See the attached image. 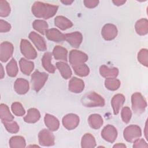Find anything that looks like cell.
<instances>
[{
    "label": "cell",
    "mask_w": 148,
    "mask_h": 148,
    "mask_svg": "<svg viewBox=\"0 0 148 148\" xmlns=\"http://www.w3.org/2000/svg\"><path fill=\"white\" fill-rule=\"evenodd\" d=\"M58 9L57 5L36 1L32 5L31 10L36 17L49 19L56 14Z\"/></svg>",
    "instance_id": "obj_1"
},
{
    "label": "cell",
    "mask_w": 148,
    "mask_h": 148,
    "mask_svg": "<svg viewBox=\"0 0 148 148\" xmlns=\"http://www.w3.org/2000/svg\"><path fill=\"white\" fill-rule=\"evenodd\" d=\"M81 102L86 107H102L105 105V100L102 96L95 92H90L83 96Z\"/></svg>",
    "instance_id": "obj_2"
},
{
    "label": "cell",
    "mask_w": 148,
    "mask_h": 148,
    "mask_svg": "<svg viewBox=\"0 0 148 148\" xmlns=\"http://www.w3.org/2000/svg\"><path fill=\"white\" fill-rule=\"evenodd\" d=\"M48 74L45 72H40L35 71L31 75V84L32 89L36 92H39L45 85L48 79Z\"/></svg>",
    "instance_id": "obj_3"
},
{
    "label": "cell",
    "mask_w": 148,
    "mask_h": 148,
    "mask_svg": "<svg viewBox=\"0 0 148 148\" xmlns=\"http://www.w3.org/2000/svg\"><path fill=\"white\" fill-rule=\"evenodd\" d=\"M132 109L136 114H141L145 112L147 103L142 95L138 92H135L131 97Z\"/></svg>",
    "instance_id": "obj_4"
},
{
    "label": "cell",
    "mask_w": 148,
    "mask_h": 148,
    "mask_svg": "<svg viewBox=\"0 0 148 148\" xmlns=\"http://www.w3.org/2000/svg\"><path fill=\"white\" fill-rule=\"evenodd\" d=\"M142 135L140 128L136 125L127 126L124 130L123 136L125 140L128 142H134Z\"/></svg>",
    "instance_id": "obj_5"
},
{
    "label": "cell",
    "mask_w": 148,
    "mask_h": 148,
    "mask_svg": "<svg viewBox=\"0 0 148 148\" xmlns=\"http://www.w3.org/2000/svg\"><path fill=\"white\" fill-rule=\"evenodd\" d=\"M88 60V56L83 51L72 50L69 54V61L72 66L85 64Z\"/></svg>",
    "instance_id": "obj_6"
},
{
    "label": "cell",
    "mask_w": 148,
    "mask_h": 148,
    "mask_svg": "<svg viewBox=\"0 0 148 148\" xmlns=\"http://www.w3.org/2000/svg\"><path fill=\"white\" fill-rule=\"evenodd\" d=\"M20 50L22 54L27 59L34 60L37 57V52L31 44L26 39H21L20 42Z\"/></svg>",
    "instance_id": "obj_7"
},
{
    "label": "cell",
    "mask_w": 148,
    "mask_h": 148,
    "mask_svg": "<svg viewBox=\"0 0 148 148\" xmlns=\"http://www.w3.org/2000/svg\"><path fill=\"white\" fill-rule=\"evenodd\" d=\"M39 144L43 146H51L54 145V136L49 130L43 129L38 134Z\"/></svg>",
    "instance_id": "obj_8"
},
{
    "label": "cell",
    "mask_w": 148,
    "mask_h": 148,
    "mask_svg": "<svg viewBox=\"0 0 148 148\" xmlns=\"http://www.w3.org/2000/svg\"><path fill=\"white\" fill-rule=\"evenodd\" d=\"M14 51L13 45L9 42H3L0 45V60L5 62L12 57Z\"/></svg>",
    "instance_id": "obj_9"
},
{
    "label": "cell",
    "mask_w": 148,
    "mask_h": 148,
    "mask_svg": "<svg viewBox=\"0 0 148 148\" xmlns=\"http://www.w3.org/2000/svg\"><path fill=\"white\" fill-rule=\"evenodd\" d=\"M101 136L105 140L110 143H113L117 136V130L112 125L108 124L102 130Z\"/></svg>",
    "instance_id": "obj_10"
},
{
    "label": "cell",
    "mask_w": 148,
    "mask_h": 148,
    "mask_svg": "<svg viewBox=\"0 0 148 148\" xmlns=\"http://www.w3.org/2000/svg\"><path fill=\"white\" fill-rule=\"evenodd\" d=\"M64 127L68 130H72L77 127L79 123V117L77 115L70 113L65 115L62 120Z\"/></svg>",
    "instance_id": "obj_11"
},
{
    "label": "cell",
    "mask_w": 148,
    "mask_h": 148,
    "mask_svg": "<svg viewBox=\"0 0 148 148\" xmlns=\"http://www.w3.org/2000/svg\"><path fill=\"white\" fill-rule=\"evenodd\" d=\"M117 32V27L112 24H105L101 31L102 36L106 40H112L114 39L116 37Z\"/></svg>",
    "instance_id": "obj_12"
},
{
    "label": "cell",
    "mask_w": 148,
    "mask_h": 148,
    "mask_svg": "<svg viewBox=\"0 0 148 148\" xmlns=\"http://www.w3.org/2000/svg\"><path fill=\"white\" fill-rule=\"evenodd\" d=\"M28 37L39 51H43L47 50L46 41L40 35L32 31L29 33Z\"/></svg>",
    "instance_id": "obj_13"
},
{
    "label": "cell",
    "mask_w": 148,
    "mask_h": 148,
    "mask_svg": "<svg viewBox=\"0 0 148 148\" xmlns=\"http://www.w3.org/2000/svg\"><path fill=\"white\" fill-rule=\"evenodd\" d=\"M65 35V40H66L69 45L75 48H77L80 45L82 40V34L78 31L73 32L69 34H66Z\"/></svg>",
    "instance_id": "obj_14"
},
{
    "label": "cell",
    "mask_w": 148,
    "mask_h": 148,
    "mask_svg": "<svg viewBox=\"0 0 148 148\" xmlns=\"http://www.w3.org/2000/svg\"><path fill=\"white\" fill-rule=\"evenodd\" d=\"M45 35L49 40L55 42H61L65 40V34L56 28L48 29L46 30Z\"/></svg>",
    "instance_id": "obj_15"
},
{
    "label": "cell",
    "mask_w": 148,
    "mask_h": 148,
    "mask_svg": "<svg viewBox=\"0 0 148 148\" xmlns=\"http://www.w3.org/2000/svg\"><path fill=\"white\" fill-rule=\"evenodd\" d=\"M84 88V82L77 77H73L69 82V90L74 93L81 92Z\"/></svg>",
    "instance_id": "obj_16"
},
{
    "label": "cell",
    "mask_w": 148,
    "mask_h": 148,
    "mask_svg": "<svg viewBox=\"0 0 148 148\" xmlns=\"http://www.w3.org/2000/svg\"><path fill=\"white\" fill-rule=\"evenodd\" d=\"M29 83L24 79L18 78L14 82V88L15 91L18 94H25L29 90Z\"/></svg>",
    "instance_id": "obj_17"
},
{
    "label": "cell",
    "mask_w": 148,
    "mask_h": 148,
    "mask_svg": "<svg viewBox=\"0 0 148 148\" xmlns=\"http://www.w3.org/2000/svg\"><path fill=\"white\" fill-rule=\"evenodd\" d=\"M125 101V97L121 94H117L113 96L111 100V105L114 114H117Z\"/></svg>",
    "instance_id": "obj_18"
},
{
    "label": "cell",
    "mask_w": 148,
    "mask_h": 148,
    "mask_svg": "<svg viewBox=\"0 0 148 148\" xmlns=\"http://www.w3.org/2000/svg\"><path fill=\"white\" fill-rule=\"evenodd\" d=\"M44 121L46 126L51 131H57L60 126L58 120L54 116L50 114H46L44 117Z\"/></svg>",
    "instance_id": "obj_19"
},
{
    "label": "cell",
    "mask_w": 148,
    "mask_h": 148,
    "mask_svg": "<svg viewBox=\"0 0 148 148\" xmlns=\"http://www.w3.org/2000/svg\"><path fill=\"white\" fill-rule=\"evenodd\" d=\"M101 75L106 78H116L119 74V69L117 68H109L106 65H102L99 68Z\"/></svg>",
    "instance_id": "obj_20"
},
{
    "label": "cell",
    "mask_w": 148,
    "mask_h": 148,
    "mask_svg": "<svg viewBox=\"0 0 148 148\" xmlns=\"http://www.w3.org/2000/svg\"><path fill=\"white\" fill-rule=\"evenodd\" d=\"M52 54L50 52L45 53L42 58V64L43 68L48 72L53 73L56 71V67L51 64Z\"/></svg>",
    "instance_id": "obj_21"
},
{
    "label": "cell",
    "mask_w": 148,
    "mask_h": 148,
    "mask_svg": "<svg viewBox=\"0 0 148 148\" xmlns=\"http://www.w3.org/2000/svg\"><path fill=\"white\" fill-rule=\"evenodd\" d=\"M56 66L63 78L65 79H68L71 77L72 71L69 65L66 62L59 61L56 63Z\"/></svg>",
    "instance_id": "obj_22"
},
{
    "label": "cell",
    "mask_w": 148,
    "mask_h": 148,
    "mask_svg": "<svg viewBox=\"0 0 148 148\" xmlns=\"http://www.w3.org/2000/svg\"><path fill=\"white\" fill-rule=\"evenodd\" d=\"M55 25L62 30H65L73 26V23L67 18L62 16H58L54 19Z\"/></svg>",
    "instance_id": "obj_23"
},
{
    "label": "cell",
    "mask_w": 148,
    "mask_h": 148,
    "mask_svg": "<svg viewBox=\"0 0 148 148\" xmlns=\"http://www.w3.org/2000/svg\"><path fill=\"white\" fill-rule=\"evenodd\" d=\"M20 70L25 75H29L34 68V63L24 58H21L19 61Z\"/></svg>",
    "instance_id": "obj_24"
},
{
    "label": "cell",
    "mask_w": 148,
    "mask_h": 148,
    "mask_svg": "<svg viewBox=\"0 0 148 148\" xmlns=\"http://www.w3.org/2000/svg\"><path fill=\"white\" fill-rule=\"evenodd\" d=\"M0 117L3 123L14 120V116L10 113L8 106L4 103H1L0 105Z\"/></svg>",
    "instance_id": "obj_25"
},
{
    "label": "cell",
    "mask_w": 148,
    "mask_h": 148,
    "mask_svg": "<svg viewBox=\"0 0 148 148\" xmlns=\"http://www.w3.org/2000/svg\"><path fill=\"white\" fill-rule=\"evenodd\" d=\"M40 117L39 110L35 108H30L27 111V115L24 117V120L28 123H35L37 122Z\"/></svg>",
    "instance_id": "obj_26"
},
{
    "label": "cell",
    "mask_w": 148,
    "mask_h": 148,
    "mask_svg": "<svg viewBox=\"0 0 148 148\" xmlns=\"http://www.w3.org/2000/svg\"><path fill=\"white\" fill-rule=\"evenodd\" d=\"M53 55L56 60L67 61L68 51L65 48L61 46H56L54 47L53 50Z\"/></svg>",
    "instance_id": "obj_27"
},
{
    "label": "cell",
    "mask_w": 148,
    "mask_h": 148,
    "mask_svg": "<svg viewBox=\"0 0 148 148\" xmlns=\"http://www.w3.org/2000/svg\"><path fill=\"white\" fill-rule=\"evenodd\" d=\"M88 122L89 125L93 129H99L103 124V119L99 114H91L88 119Z\"/></svg>",
    "instance_id": "obj_28"
},
{
    "label": "cell",
    "mask_w": 148,
    "mask_h": 148,
    "mask_svg": "<svg viewBox=\"0 0 148 148\" xmlns=\"http://www.w3.org/2000/svg\"><path fill=\"white\" fill-rule=\"evenodd\" d=\"M135 28L136 33L140 35H145L148 32V21L146 18H141L136 21Z\"/></svg>",
    "instance_id": "obj_29"
},
{
    "label": "cell",
    "mask_w": 148,
    "mask_h": 148,
    "mask_svg": "<svg viewBox=\"0 0 148 148\" xmlns=\"http://www.w3.org/2000/svg\"><path fill=\"white\" fill-rule=\"evenodd\" d=\"M96 146L95 138L89 133L85 134L81 140V147L82 148H92Z\"/></svg>",
    "instance_id": "obj_30"
},
{
    "label": "cell",
    "mask_w": 148,
    "mask_h": 148,
    "mask_svg": "<svg viewBox=\"0 0 148 148\" xmlns=\"http://www.w3.org/2000/svg\"><path fill=\"white\" fill-rule=\"evenodd\" d=\"M9 146L11 148L16 147H25L26 146L25 140L23 136H14L9 140Z\"/></svg>",
    "instance_id": "obj_31"
},
{
    "label": "cell",
    "mask_w": 148,
    "mask_h": 148,
    "mask_svg": "<svg viewBox=\"0 0 148 148\" xmlns=\"http://www.w3.org/2000/svg\"><path fill=\"white\" fill-rule=\"evenodd\" d=\"M6 72L9 76L10 77H15L18 73V66L16 61L15 59L12 58L9 63L7 64L6 67Z\"/></svg>",
    "instance_id": "obj_32"
},
{
    "label": "cell",
    "mask_w": 148,
    "mask_h": 148,
    "mask_svg": "<svg viewBox=\"0 0 148 148\" xmlns=\"http://www.w3.org/2000/svg\"><path fill=\"white\" fill-rule=\"evenodd\" d=\"M33 28L39 33L44 35L48 29V24L47 22L42 20H35L32 23Z\"/></svg>",
    "instance_id": "obj_33"
},
{
    "label": "cell",
    "mask_w": 148,
    "mask_h": 148,
    "mask_svg": "<svg viewBox=\"0 0 148 148\" xmlns=\"http://www.w3.org/2000/svg\"><path fill=\"white\" fill-rule=\"evenodd\" d=\"M75 73L81 77H84L87 76L90 72V69L86 64L72 66Z\"/></svg>",
    "instance_id": "obj_34"
},
{
    "label": "cell",
    "mask_w": 148,
    "mask_h": 148,
    "mask_svg": "<svg viewBox=\"0 0 148 148\" xmlns=\"http://www.w3.org/2000/svg\"><path fill=\"white\" fill-rule=\"evenodd\" d=\"M120 81L116 78L106 79L105 81V87L111 91L117 90L120 86Z\"/></svg>",
    "instance_id": "obj_35"
},
{
    "label": "cell",
    "mask_w": 148,
    "mask_h": 148,
    "mask_svg": "<svg viewBox=\"0 0 148 148\" xmlns=\"http://www.w3.org/2000/svg\"><path fill=\"white\" fill-rule=\"evenodd\" d=\"M10 13V7L6 1H0V16L1 17H7Z\"/></svg>",
    "instance_id": "obj_36"
},
{
    "label": "cell",
    "mask_w": 148,
    "mask_h": 148,
    "mask_svg": "<svg viewBox=\"0 0 148 148\" xmlns=\"http://www.w3.org/2000/svg\"><path fill=\"white\" fill-rule=\"evenodd\" d=\"M11 109L14 114L17 116H23L25 114V111L23 105L20 102H15L13 103L11 106Z\"/></svg>",
    "instance_id": "obj_37"
},
{
    "label": "cell",
    "mask_w": 148,
    "mask_h": 148,
    "mask_svg": "<svg viewBox=\"0 0 148 148\" xmlns=\"http://www.w3.org/2000/svg\"><path fill=\"white\" fill-rule=\"evenodd\" d=\"M138 61L145 66H147L148 64V51L146 49H141L138 54Z\"/></svg>",
    "instance_id": "obj_38"
},
{
    "label": "cell",
    "mask_w": 148,
    "mask_h": 148,
    "mask_svg": "<svg viewBox=\"0 0 148 148\" xmlns=\"http://www.w3.org/2000/svg\"><path fill=\"white\" fill-rule=\"evenodd\" d=\"M6 130L10 133L16 134L19 131V126L16 121H12L10 122L3 123Z\"/></svg>",
    "instance_id": "obj_39"
},
{
    "label": "cell",
    "mask_w": 148,
    "mask_h": 148,
    "mask_svg": "<svg viewBox=\"0 0 148 148\" xmlns=\"http://www.w3.org/2000/svg\"><path fill=\"white\" fill-rule=\"evenodd\" d=\"M121 116L122 120L125 123H128L132 116V112L131 109L128 106L124 107L121 112Z\"/></svg>",
    "instance_id": "obj_40"
},
{
    "label": "cell",
    "mask_w": 148,
    "mask_h": 148,
    "mask_svg": "<svg viewBox=\"0 0 148 148\" xmlns=\"http://www.w3.org/2000/svg\"><path fill=\"white\" fill-rule=\"evenodd\" d=\"M11 29V25L10 24L8 23L7 21L1 20H0V32H6L10 30Z\"/></svg>",
    "instance_id": "obj_41"
},
{
    "label": "cell",
    "mask_w": 148,
    "mask_h": 148,
    "mask_svg": "<svg viewBox=\"0 0 148 148\" xmlns=\"http://www.w3.org/2000/svg\"><path fill=\"white\" fill-rule=\"evenodd\" d=\"M148 145L146 142L143 139H139L135 140L134 142L133 147L138 148V147H147Z\"/></svg>",
    "instance_id": "obj_42"
},
{
    "label": "cell",
    "mask_w": 148,
    "mask_h": 148,
    "mask_svg": "<svg viewBox=\"0 0 148 148\" xmlns=\"http://www.w3.org/2000/svg\"><path fill=\"white\" fill-rule=\"evenodd\" d=\"M99 1L97 0H86L84 1V4L88 8H94L98 6Z\"/></svg>",
    "instance_id": "obj_43"
},
{
    "label": "cell",
    "mask_w": 148,
    "mask_h": 148,
    "mask_svg": "<svg viewBox=\"0 0 148 148\" xmlns=\"http://www.w3.org/2000/svg\"><path fill=\"white\" fill-rule=\"evenodd\" d=\"M125 1H120V0H116V1H113V3L116 5V6H121L123 5L124 3H125Z\"/></svg>",
    "instance_id": "obj_44"
},
{
    "label": "cell",
    "mask_w": 148,
    "mask_h": 148,
    "mask_svg": "<svg viewBox=\"0 0 148 148\" xmlns=\"http://www.w3.org/2000/svg\"><path fill=\"white\" fill-rule=\"evenodd\" d=\"M1 65V69H0V78L1 79H3V77L5 76V72H4V70H3V68L2 64H0Z\"/></svg>",
    "instance_id": "obj_45"
},
{
    "label": "cell",
    "mask_w": 148,
    "mask_h": 148,
    "mask_svg": "<svg viewBox=\"0 0 148 148\" xmlns=\"http://www.w3.org/2000/svg\"><path fill=\"white\" fill-rule=\"evenodd\" d=\"M113 147H126V146L124 144H123V143H118L114 145Z\"/></svg>",
    "instance_id": "obj_46"
},
{
    "label": "cell",
    "mask_w": 148,
    "mask_h": 148,
    "mask_svg": "<svg viewBox=\"0 0 148 148\" xmlns=\"http://www.w3.org/2000/svg\"><path fill=\"white\" fill-rule=\"evenodd\" d=\"M73 2V1H61V2L66 5H71Z\"/></svg>",
    "instance_id": "obj_47"
},
{
    "label": "cell",
    "mask_w": 148,
    "mask_h": 148,
    "mask_svg": "<svg viewBox=\"0 0 148 148\" xmlns=\"http://www.w3.org/2000/svg\"><path fill=\"white\" fill-rule=\"evenodd\" d=\"M147 121L146 122V124H145V137H146V139H147Z\"/></svg>",
    "instance_id": "obj_48"
}]
</instances>
